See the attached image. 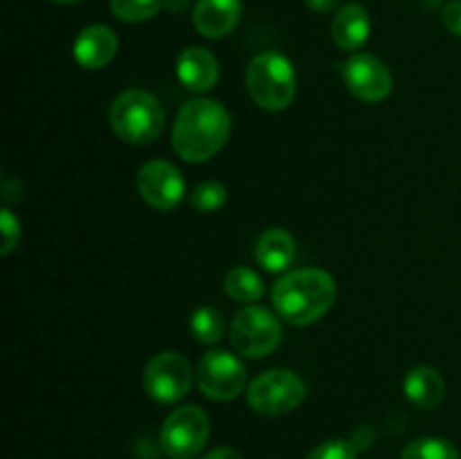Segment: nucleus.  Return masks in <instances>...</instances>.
<instances>
[{
    "mask_svg": "<svg viewBox=\"0 0 461 459\" xmlns=\"http://www.w3.org/2000/svg\"><path fill=\"white\" fill-rule=\"evenodd\" d=\"M232 120L223 104L214 99H189L183 104L171 130L174 151L185 162H207L225 147Z\"/></svg>",
    "mask_w": 461,
    "mask_h": 459,
    "instance_id": "f257e3e1",
    "label": "nucleus"
},
{
    "mask_svg": "<svg viewBox=\"0 0 461 459\" xmlns=\"http://www.w3.org/2000/svg\"><path fill=\"white\" fill-rule=\"evenodd\" d=\"M338 295L336 279L322 268H300L273 286L275 313L293 327H309L329 313Z\"/></svg>",
    "mask_w": 461,
    "mask_h": 459,
    "instance_id": "f03ea898",
    "label": "nucleus"
},
{
    "mask_svg": "<svg viewBox=\"0 0 461 459\" xmlns=\"http://www.w3.org/2000/svg\"><path fill=\"white\" fill-rule=\"evenodd\" d=\"M108 122L117 138L142 147L160 138L165 129V108L160 99L149 90L131 88L117 94L115 102L111 104Z\"/></svg>",
    "mask_w": 461,
    "mask_h": 459,
    "instance_id": "7ed1b4c3",
    "label": "nucleus"
},
{
    "mask_svg": "<svg viewBox=\"0 0 461 459\" xmlns=\"http://www.w3.org/2000/svg\"><path fill=\"white\" fill-rule=\"evenodd\" d=\"M246 88L252 102L264 111H284L293 104L297 90L295 68L282 52H261L248 63Z\"/></svg>",
    "mask_w": 461,
    "mask_h": 459,
    "instance_id": "20e7f679",
    "label": "nucleus"
},
{
    "mask_svg": "<svg viewBox=\"0 0 461 459\" xmlns=\"http://www.w3.org/2000/svg\"><path fill=\"white\" fill-rule=\"evenodd\" d=\"M279 315L259 304H248L239 310L230 327V342L234 351L246 358H266L282 342V322Z\"/></svg>",
    "mask_w": 461,
    "mask_h": 459,
    "instance_id": "39448f33",
    "label": "nucleus"
},
{
    "mask_svg": "<svg viewBox=\"0 0 461 459\" xmlns=\"http://www.w3.org/2000/svg\"><path fill=\"white\" fill-rule=\"evenodd\" d=\"M304 396V381L288 369H268L248 385V405L264 417H282L293 412Z\"/></svg>",
    "mask_w": 461,
    "mask_h": 459,
    "instance_id": "423d86ee",
    "label": "nucleus"
},
{
    "mask_svg": "<svg viewBox=\"0 0 461 459\" xmlns=\"http://www.w3.org/2000/svg\"><path fill=\"white\" fill-rule=\"evenodd\" d=\"M210 439V418L196 405H180L162 423L160 448L171 459H194Z\"/></svg>",
    "mask_w": 461,
    "mask_h": 459,
    "instance_id": "0eeeda50",
    "label": "nucleus"
},
{
    "mask_svg": "<svg viewBox=\"0 0 461 459\" xmlns=\"http://www.w3.org/2000/svg\"><path fill=\"white\" fill-rule=\"evenodd\" d=\"M194 376L196 374H194L192 364L183 354H178V351H160L144 367V392L156 403H178L192 390Z\"/></svg>",
    "mask_w": 461,
    "mask_h": 459,
    "instance_id": "6e6552de",
    "label": "nucleus"
},
{
    "mask_svg": "<svg viewBox=\"0 0 461 459\" xmlns=\"http://www.w3.org/2000/svg\"><path fill=\"white\" fill-rule=\"evenodd\" d=\"M196 382L207 399L228 403L246 390L248 372L230 351H207L196 364Z\"/></svg>",
    "mask_w": 461,
    "mask_h": 459,
    "instance_id": "1a4fd4ad",
    "label": "nucleus"
},
{
    "mask_svg": "<svg viewBox=\"0 0 461 459\" xmlns=\"http://www.w3.org/2000/svg\"><path fill=\"white\" fill-rule=\"evenodd\" d=\"M342 79L354 97L367 104H378L387 99L392 86H394L390 68L369 52L351 54L342 66Z\"/></svg>",
    "mask_w": 461,
    "mask_h": 459,
    "instance_id": "9d476101",
    "label": "nucleus"
},
{
    "mask_svg": "<svg viewBox=\"0 0 461 459\" xmlns=\"http://www.w3.org/2000/svg\"><path fill=\"white\" fill-rule=\"evenodd\" d=\"M138 192L149 207L169 212L183 201L185 178L176 165L167 160H149L138 171Z\"/></svg>",
    "mask_w": 461,
    "mask_h": 459,
    "instance_id": "9b49d317",
    "label": "nucleus"
},
{
    "mask_svg": "<svg viewBox=\"0 0 461 459\" xmlns=\"http://www.w3.org/2000/svg\"><path fill=\"white\" fill-rule=\"evenodd\" d=\"M77 63L86 70H99L108 66L117 54V36L106 25H88L79 32L72 48Z\"/></svg>",
    "mask_w": 461,
    "mask_h": 459,
    "instance_id": "f8f14e48",
    "label": "nucleus"
},
{
    "mask_svg": "<svg viewBox=\"0 0 461 459\" xmlns=\"http://www.w3.org/2000/svg\"><path fill=\"white\" fill-rule=\"evenodd\" d=\"M178 81L192 93H207L219 81V61L205 48H187L176 61Z\"/></svg>",
    "mask_w": 461,
    "mask_h": 459,
    "instance_id": "ddd939ff",
    "label": "nucleus"
},
{
    "mask_svg": "<svg viewBox=\"0 0 461 459\" xmlns=\"http://www.w3.org/2000/svg\"><path fill=\"white\" fill-rule=\"evenodd\" d=\"M241 18L239 0H198L194 7V27L207 39L228 36Z\"/></svg>",
    "mask_w": 461,
    "mask_h": 459,
    "instance_id": "4468645a",
    "label": "nucleus"
},
{
    "mask_svg": "<svg viewBox=\"0 0 461 459\" xmlns=\"http://www.w3.org/2000/svg\"><path fill=\"white\" fill-rule=\"evenodd\" d=\"M369 32H372V21L367 9L356 3L345 4L331 22L333 43L345 52H356L363 48L369 39Z\"/></svg>",
    "mask_w": 461,
    "mask_h": 459,
    "instance_id": "2eb2a0df",
    "label": "nucleus"
},
{
    "mask_svg": "<svg viewBox=\"0 0 461 459\" xmlns=\"http://www.w3.org/2000/svg\"><path fill=\"white\" fill-rule=\"evenodd\" d=\"M297 252L295 237L284 228H270L257 238L255 259L268 273H284Z\"/></svg>",
    "mask_w": 461,
    "mask_h": 459,
    "instance_id": "dca6fc26",
    "label": "nucleus"
},
{
    "mask_svg": "<svg viewBox=\"0 0 461 459\" xmlns=\"http://www.w3.org/2000/svg\"><path fill=\"white\" fill-rule=\"evenodd\" d=\"M403 392L414 408L435 410L444 400L446 382L435 367L421 364V367L410 369L403 382Z\"/></svg>",
    "mask_w": 461,
    "mask_h": 459,
    "instance_id": "f3484780",
    "label": "nucleus"
},
{
    "mask_svg": "<svg viewBox=\"0 0 461 459\" xmlns=\"http://www.w3.org/2000/svg\"><path fill=\"white\" fill-rule=\"evenodd\" d=\"M225 292L228 297H232L234 302H241V304H255L264 297V282H261L259 274L255 270L246 268V266H237V268L230 270L225 274Z\"/></svg>",
    "mask_w": 461,
    "mask_h": 459,
    "instance_id": "a211bd4d",
    "label": "nucleus"
},
{
    "mask_svg": "<svg viewBox=\"0 0 461 459\" xmlns=\"http://www.w3.org/2000/svg\"><path fill=\"white\" fill-rule=\"evenodd\" d=\"M189 327H192L194 338L203 345H216L225 331L223 315H221V310L212 309V306H201V309L194 310Z\"/></svg>",
    "mask_w": 461,
    "mask_h": 459,
    "instance_id": "6ab92c4d",
    "label": "nucleus"
},
{
    "mask_svg": "<svg viewBox=\"0 0 461 459\" xmlns=\"http://www.w3.org/2000/svg\"><path fill=\"white\" fill-rule=\"evenodd\" d=\"M401 459H459V453L441 436H421L405 446Z\"/></svg>",
    "mask_w": 461,
    "mask_h": 459,
    "instance_id": "aec40b11",
    "label": "nucleus"
},
{
    "mask_svg": "<svg viewBox=\"0 0 461 459\" xmlns=\"http://www.w3.org/2000/svg\"><path fill=\"white\" fill-rule=\"evenodd\" d=\"M165 0H111V9L120 21L144 22L156 16Z\"/></svg>",
    "mask_w": 461,
    "mask_h": 459,
    "instance_id": "412c9836",
    "label": "nucleus"
},
{
    "mask_svg": "<svg viewBox=\"0 0 461 459\" xmlns=\"http://www.w3.org/2000/svg\"><path fill=\"white\" fill-rule=\"evenodd\" d=\"M225 202H228V189H225L221 183H216V180L201 183L192 194V207L194 210L203 212V214L219 212Z\"/></svg>",
    "mask_w": 461,
    "mask_h": 459,
    "instance_id": "4be33fe9",
    "label": "nucleus"
},
{
    "mask_svg": "<svg viewBox=\"0 0 461 459\" xmlns=\"http://www.w3.org/2000/svg\"><path fill=\"white\" fill-rule=\"evenodd\" d=\"M306 459H358V446L347 439H331L315 446Z\"/></svg>",
    "mask_w": 461,
    "mask_h": 459,
    "instance_id": "5701e85b",
    "label": "nucleus"
},
{
    "mask_svg": "<svg viewBox=\"0 0 461 459\" xmlns=\"http://www.w3.org/2000/svg\"><path fill=\"white\" fill-rule=\"evenodd\" d=\"M0 230H3V255L7 256L9 252L16 250L21 241V223L9 207H3L0 212Z\"/></svg>",
    "mask_w": 461,
    "mask_h": 459,
    "instance_id": "b1692460",
    "label": "nucleus"
},
{
    "mask_svg": "<svg viewBox=\"0 0 461 459\" xmlns=\"http://www.w3.org/2000/svg\"><path fill=\"white\" fill-rule=\"evenodd\" d=\"M444 25L446 30L453 36H459L461 39V0H455V3H448L444 7Z\"/></svg>",
    "mask_w": 461,
    "mask_h": 459,
    "instance_id": "393cba45",
    "label": "nucleus"
},
{
    "mask_svg": "<svg viewBox=\"0 0 461 459\" xmlns=\"http://www.w3.org/2000/svg\"><path fill=\"white\" fill-rule=\"evenodd\" d=\"M306 4H309L313 12H331V9H336L338 4H340V0H306Z\"/></svg>",
    "mask_w": 461,
    "mask_h": 459,
    "instance_id": "a878e982",
    "label": "nucleus"
},
{
    "mask_svg": "<svg viewBox=\"0 0 461 459\" xmlns=\"http://www.w3.org/2000/svg\"><path fill=\"white\" fill-rule=\"evenodd\" d=\"M203 459H243V457L234 448H214L212 453H207Z\"/></svg>",
    "mask_w": 461,
    "mask_h": 459,
    "instance_id": "bb28decb",
    "label": "nucleus"
},
{
    "mask_svg": "<svg viewBox=\"0 0 461 459\" xmlns=\"http://www.w3.org/2000/svg\"><path fill=\"white\" fill-rule=\"evenodd\" d=\"M165 4H169V9H174V12H178V9H185V4H187V0H165Z\"/></svg>",
    "mask_w": 461,
    "mask_h": 459,
    "instance_id": "cd10ccee",
    "label": "nucleus"
},
{
    "mask_svg": "<svg viewBox=\"0 0 461 459\" xmlns=\"http://www.w3.org/2000/svg\"><path fill=\"white\" fill-rule=\"evenodd\" d=\"M54 3H59V4H75V3H79V0H54Z\"/></svg>",
    "mask_w": 461,
    "mask_h": 459,
    "instance_id": "c85d7f7f",
    "label": "nucleus"
}]
</instances>
